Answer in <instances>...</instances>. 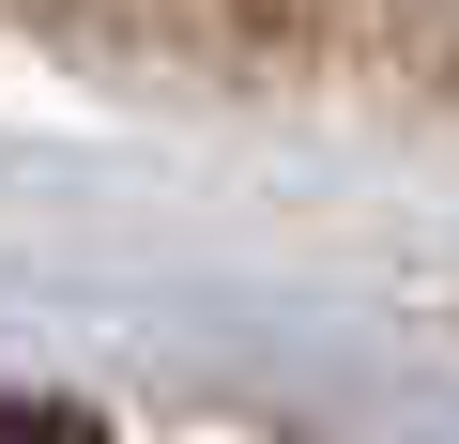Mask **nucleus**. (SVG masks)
Masks as SVG:
<instances>
[{
    "mask_svg": "<svg viewBox=\"0 0 459 444\" xmlns=\"http://www.w3.org/2000/svg\"><path fill=\"white\" fill-rule=\"evenodd\" d=\"M0 444H108L92 414H47V398H0Z\"/></svg>",
    "mask_w": 459,
    "mask_h": 444,
    "instance_id": "nucleus-1",
    "label": "nucleus"
}]
</instances>
